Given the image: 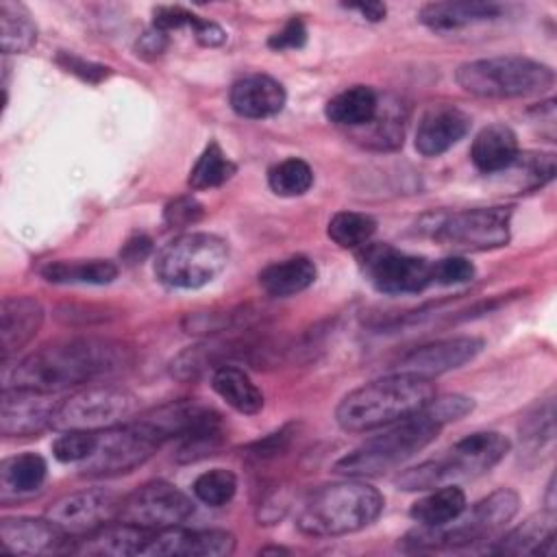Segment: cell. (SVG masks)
<instances>
[{
	"mask_svg": "<svg viewBox=\"0 0 557 557\" xmlns=\"http://www.w3.org/2000/svg\"><path fill=\"white\" fill-rule=\"evenodd\" d=\"M131 361L126 346L102 337H72L26 355L4 379V387L61 392L120 372Z\"/></svg>",
	"mask_w": 557,
	"mask_h": 557,
	"instance_id": "6da1fadb",
	"label": "cell"
},
{
	"mask_svg": "<svg viewBox=\"0 0 557 557\" xmlns=\"http://www.w3.org/2000/svg\"><path fill=\"white\" fill-rule=\"evenodd\" d=\"M433 398L431 379L392 372L348 392L335 409V420L348 433H370L420 413Z\"/></svg>",
	"mask_w": 557,
	"mask_h": 557,
	"instance_id": "7a4b0ae2",
	"label": "cell"
},
{
	"mask_svg": "<svg viewBox=\"0 0 557 557\" xmlns=\"http://www.w3.org/2000/svg\"><path fill=\"white\" fill-rule=\"evenodd\" d=\"M383 511V496L361 481H337L307 494L296 527L313 537H335L366 529Z\"/></svg>",
	"mask_w": 557,
	"mask_h": 557,
	"instance_id": "3957f363",
	"label": "cell"
},
{
	"mask_svg": "<svg viewBox=\"0 0 557 557\" xmlns=\"http://www.w3.org/2000/svg\"><path fill=\"white\" fill-rule=\"evenodd\" d=\"M444 420L431 409V403L420 413L389 424L383 433L366 440L342 459L335 461L333 470L344 476H381L396 470L424 446H429L442 431Z\"/></svg>",
	"mask_w": 557,
	"mask_h": 557,
	"instance_id": "277c9868",
	"label": "cell"
},
{
	"mask_svg": "<svg viewBox=\"0 0 557 557\" xmlns=\"http://www.w3.org/2000/svg\"><path fill=\"white\" fill-rule=\"evenodd\" d=\"M509 440L498 431H474L442 455L426 459L396 476V485L405 492H426L442 485L476 479L490 472L507 453Z\"/></svg>",
	"mask_w": 557,
	"mask_h": 557,
	"instance_id": "5b68a950",
	"label": "cell"
},
{
	"mask_svg": "<svg viewBox=\"0 0 557 557\" xmlns=\"http://www.w3.org/2000/svg\"><path fill=\"white\" fill-rule=\"evenodd\" d=\"M520 498L509 487H498L470 509H463L457 518L440 527H418L403 537V546L409 550H440V548H466L479 542L496 537L518 513Z\"/></svg>",
	"mask_w": 557,
	"mask_h": 557,
	"instance_id": "8992f818",
	"label": "cell"
},
{
	"mask_svg": "<svg viewBox=\"0 0 557 557\" xmlns=\"http://www.w3.org/2000/svg\"><path fill=\"white\" fill-rule=\"evenodd\" d=\"M457 85L479 98H529L555 85V72L535 59L503 54L466 61L455 72Z\"/></svg>",
	"mask_w": 557,
	"mask_h": 557,
	"instance_id": "52a82bcc",
	"label": "cell"
},
{
	"mask_svg": "<svg viewBox=\"0 0 557 557\" xmlns=\"http://www.w3.org/2000/svg\"><path fill=\"white\" fill-rule=\"evenodd\" d=\"M228 263V244L213 233H183L170 239L154 259V274L163 285L198 289L215 281Z\"/></svg>",
	"mask_w": 557,
	"mask_h": 557,
	"instance_id": "ba28073f",
	"label": "cell"
},
{
	"mask_svg": "<svg viewBox=\"0 0 557 557\" xmlns=\"http://www.w3.org/2000/svg\"><path fill=\"white\" fill-rule=\"evenodd\" d=\"M135 409V396L122 387L87 383L67 398L59 400L52 416L57 431H104L124 424Z\"/></svg>",
	"mask_w": 557,
	"mask_h": 557,
	"instance_id": "9c48e42d",
	"label": "cell"
},
{
	"mask_svg": "<svg viewBox=\"0 0 557 557\" xmlns=\"http://www.w3.org/2000/svg\"><path fill=\"white\" fill-rule=\"evenodd\" d=\"M433 239L459 250H492L507 246L511 228L509 207H474L437 213L422 226Z\"/></svg>",
	"mask_w": 557,
	"mask_h": 557,
	"instance_id": "30bf717a",
	"label": "cell"
},
{
	"mask_svg": "<svg viewBox=\"0 0 557 557\" xmlns=\"http://www.w3.org/2000/svg\"><path fill=\"white\" fill-rule=\"evenodd\" d=\"M161 444L135 420L104 431H96V444L87 459L78 463L85 476H115L146 463Z\"/></svg>",
	"mask_w": 557,
	"mask_h": 557,
	"instance_id": "8fae6325",
	"label": "cell"
},
{
	"mask_svg": "<svg viewBox=\"0 0 557 557\" xmlns=\"http://www.w3.org/2000/svg\"><path fill=\"white\" fill-rule=\"evenodd\" d=\"M361 272L381 294H418L433 283V261L389 244H368L359 255Z\"/></svg>",
	"mask_w": 557,
	"mask_h": 557,
	"instance_id": "7c38bea8",
	"label": "cell"
},
{
	"mask_svg": "<svg viewBox=\"0 0 557 557\" xmlns=\"http://www.w3.org/2000/svg\"><path fill=\"white\" fill-rule=\"evenodd\" d=\"M194 513V500L168 481H150L122 500L117 520L146 531L183 524Z\"/></svg>",
	"mask_w": 557,
	"mask_h": 557,
	"instance_id": "4fadbf2b",
	"label": "cell"
},
{
	"mask_svg": "<svg viewBox=\"0 0 557 557\" xmlns=\"http://www.w3.org/2000/svg\"><path fill=\"white\" fill-rule=\"evenodd\" d=\"M122 500L113 490L89 487L57 498L46 509V518L70 540H78L117 520Z\"/></svg>",
	"mask_w": 557,
	"mask_h": 557,
	"instance_id": "5bb4252c",
	"label": "cell"
},
{
	"mask_svg": "<svg viewBox=\"0 0 557 557\" xmlns=\"http://www.w3.org/2000/svg\"><path fill=\"white\" fill-rule=\"evenodd\" d=\"M135 422L152 435L159 444L165 440H185L189 435L198 433H211V431H224L222 418L211 407L198 405L194 400H172L165 403L141 418H135Z\"/></svg>",
	"mask_w": 557,
	"mask_h": 557,
	"instance_id": "9a60e30c",
	"label": "cell"
},
{
	"mask_svg": "<svg viewBox=\"0 0 557 557\" xmlns=\"http://www.w3.org/2000/svg\"><path fill=\"white\" fill-rule=\"evenodd\" d=\"M59 400L54 394L26 389V387H4L0 400V431L7 437L37 435L52 426V416Z\"/></svg>",
	"mask_w": 557,
	"mask_h": 557,
	"instance_id": "2e32d148",
	"label": "cell"
},
{
	"mask_svg": "<svg viewBox=\"0 0 557 557\" xmlns=\"http://www.w3.org/2000/svg\"><path fill=\"white\" fill-rule=\"evenodd\" d=\"M483 348V339L479 337H448L413 348L403 355L394 366V372H405L422 379H435L444 372L457 370L463 363L472 361Z\"/></svg>",
	"mask_w": 557,
	"mask_h": 557,
	"instance_id": "e0dca14e",
	"label": "cell"
},
{
	"mask_svg": "<svg viewBox=\"0 0 557 557\" xmlns=\"http://www.w3.org/2000/svg\"><path fill=\"white\" fill-rule=\"evenodd\" d=\"M235 550V535L222 529H183L170 527L154 531L146 542L141 555L150 557H224Z\"/></svg>",
	"mask_w": 557,
	"mask_h": 557,
	"instance_id": "ac0fdd59",
	"label": "cell"
},
{
	"mask_svg": "<svg viewBox=\"0 0 557 557\" xmlns=\"http://www.w3.org/2000/svg\"><path fill=\"white\" fill-rule=\"evenodd\" d=\"M70 537L61 533L46 516L44 518H2L0 548L13 555H48L70 548Z\"/></svg>",
	"mask_w": 557,
	"mask_h": 557,
	"instance_id": "d6986e66",
	"label": "cell"
},
{
	"mask_svg": "<svg viewBox=\"0 0 557 557\" xmlns=\"http://www.w3.org/2000/svg\"><path fill=\"white\" fill-rule=\"evenodd\" d=\"M470 131V115L453 104L431 107L418 122L416 150L424 157H437L450 150Z\"/></svg>",
	"mask_w": 557,
	"mask_h": 557,
	"instance_id": "ffe728a7",
	"label": "cell"
},
{
	"mask_svg": "<svg viewBox=\"0 0 557 557\" xmlns=\"http://www.w3.org/2000/svg\"><path fill=\"white\" fill-rule=\"evenodd\" d=\"M44 322V307L30 296H9L0 307V346L2 361L20 352L39 331Z\"/></svg>",
	"mask_w": 557,
	"mask_h": 557,
	"instance_id": "44dd1931",
	"label": "cell"
},
{
	"mask_svg": "<svg viewBox=\"0 0 557 557\" xmlns=\"http://www.w3.org/2000/svg\"><path fill=\"white\" fill-rule=\"evenodd\" d=\"M285 87L265 74H250L233 83L228 102L242 117L263 120L276 115L285 107Z\"/></svg>",
	"mask_w": 557,
	"mask_h": 557,
	"instance_id": "7402d4cb",
	"label": "cell"
},
{
	"mask_svg": "<svg viewBox=\"0 0 557 557\" xmlns=\"http://www.w3.org/2000/svg\"><path fill=\"white\" fill-rule=\"evenodd\" d=\"M557 524H555V509H544L527 518L520 527L511 529L505 537L490 548V553L498 555H555V540Z\"/></svg>",
	"mask_w": 557,
	"mask_h": 557,
	"instance_id": "603a6c76",
	"label": "cell"
},
{
	"mask_svg": "<svg viewBox=\"0 0 557 557\" xmlns=\"http://www.w3.org/2000/svg\"><path fill=\"white\" fill-rule=\"evenodd\" d=\"M152 531L133 527L128 522L122 520H113L107 527L74 540L76 544H72L67 550L70 553H81V555H141L146 542L150 540Z\"/></svg>",
	"mask_w": 557,
	"mask_h": 557,
	"instance_id": "cb8c5ba5",
	"label": "cell"
},
{
	"mask_svg": "<svg viewBox=\"0 0 557 557\" xmlns=\"http://www.w3.org/2000/svg\"><path fill=\"white\" fill-rule=\"evenodd\" d=\"M503 15V7L496 2H429L420 9L418 20L435 30L450 33L479 22H492Z\"/></svg>",
	"mask_w": 557,
	"mask_h": 557,
	"instance_id": "d4e9b609",
	"label": "cell"
},
{
	"mask_svg": "<svg viewBox=\"0 0 557 557\" xmlns=\"http://www.w3.org/2000/svg\"><path fill=\"white\" fill-rule=\"evenodd\" d=\"M518 154H520L518 137L505 124H490L481 128L474 135V141L470 148V159L474 168L483 174L505 172L516 161Z\"/></svg>",
	"mask_w": 557,
	"mask_h": 557,
	"instance_id": "484cf974",
	"label": "cell"
},
{
	"mask_svg": "<svg viewBox=\"0 0 557 557\" xmlns=\"http://www.w3.org/2000/svg\"><path fill=\"white\" fill-rule=\"evenodd\" d=\"M48 476V463L37 453H22L0 463V500L11 503L28 498L41 490Z\"/></svg>",
	"mask_w": 557,
	"mask_h": 557,
	"instance_id": "4316f807",
	"label": "cell"
},
{
	"mask_svg": "<svg viewBox=\"0 0 557 557\" xmlns=\"http://www.w3.org/2000/svg\"><path fill=\"white\" fill-rule=\"evenodd\" d=\"M315 276V263L305 255H294L265 265L259 272V285L268 296L287 298L311 287Z\"/></svg>",
	"mask_w": 557,
	"mask_h": 557,
	"instance_id": "83f0119b",
	"label": "cell"
},
{
	"mask_svg": "<svg viewBox=\"0 0 557 557\" xmlns=\"http://www.w3.org/2000/svg\"><path fill=\"white\" fill-rule=\"evenodd\" d=\"M211 387L213 392L226 400L235 411L252 416L259 413L263 407L261 389L250 381V376L231 363H224L211 372Z\"/></svg>",
	"mask_w": 557,
	"mask_h": 557,
	"instance_id": "f1b7e54d",
	"label": "cell"
},
{
	"mask_svg": "<svg viewBox=\"0 0 557 557\" xmlns=\"http://www.w3.org/2000/svg\"><path fill=\"white\" fill-rule=\"evenodd\" d=\"M376 111H379V98L374 89L366 85H355L350 89L339 91L324 107V115L329 122L337 126H348V128L366 126L368 122L374 120Z\"/></svg>",
	"mask_w": 557,
	"mask_h": 557,
	"instance_id": "f546056e",
	"label": "cell"
},
{
	"mask_svg": "<svg viewBox=\"0 0 557 557\" xmlns=\"http://www.w3.org/2000/svg\"><path fill=\"white\" fill-rule=\"evenodd\" d=\"M39 274L50 283L61 285H107L115 281L117 265L109 259H74V261H50Z\"/></svg>",
	"mask_w": 557,
	"mask_h": 557,
	"instance_id": "4dcf8cb0",
	"label": "cell"
},
{
	"mask_svg": "<svg viewBox=\"0 0 557 557\" xmlns=\"http://www.w3.org/2000/svg\"><path fill=\"white\" fill-rule=\"evenodd\" d=\"M466 494L459 485L433 487L431 494L416 500L409 509V516L422 527H440L457 518L466 509Z\"/></svg>",
	"mask_w": 557,
	"mask_h": 557,
	"instance_id": "1f68e13d",
	"label": "cell"
},
{
	"mask_svg": "<svg viewBox=\"0 0 557 557\" xmlns=\"http://www.w3.org/2000/svg\"><path fill=\"white\" fill-rule=\"evenodd\" d=\"M37 41V24L20 2H0V46L4 54L28 52Z\"/></svg>",
	"mask_w": 557,
	"mask_h": 557,
	"instance_id": "d6a6232c",
	"label": "cell"
},
{
	"mask_svg": "<svg viewBox=\"0 0 557 557\" xmlns=\"http://www.w3.org/2000/svg\"><path fill=\"white\" fill-rule=\"evenodd\" d=\"M235 163L224 154L218 141H211L189 170L187 185L191 189H211L224 185L235 174Z\"/></svg>",
	"mask_w": 557,
	"mask_h": 557,
	"instance_id": "836d02e7",
	"label": "cell"
},
{
	"mask_svg": "<svg viewBox=\"0 0 557 557\" xmlns=\"http://www.w3.org/2000/svg\"><path fill=\"white\" fill-rule=\"evenodd\" d=\"M326 233L339 248H363L376 233V220L359 211H337L329 220Z\"/></svg>",
	"mask_w": 557,
	"mask_h": 557,
	"instance_id": "e575fe53",
	"label": "cell"
},
{
	"mask_svg": "<svg viewBox=\"0 0 557 557\" xmlns=\"http://www.w3.org/2000/svg\"><path fill=\"white\" fill-rule=\"evenodd\" d=\"M268 185L276 196L283 198L302 196L313 185V170L309 168L307 161L289 157L268 170Z\"/></svg>",
	"mask_w": 557,
	"mask_h": 557,
	"instance_id": "d590c367",
	"label": "cell"
},
{
	"mask_svg": "<svg viewBox=\"0 0 557 557\" xmlns=\"http://www.w3.org/2000/svg\"><path fill=\"white\" fill-rule=\"evenodd\" d=\"M516 172V189L533 191L544 187L555 176V154L553 152H522L516 161L505 170Z\"/></svg>",
	"mask_w": 557,
	"mask_h": 557,
	"instance_id": "8d00e7d4",
	"label": "cell"
},
{
	"mask_svg": "<svg viewBox=\"0 0 557 557\" xmlns=\"http://www.w3.org/2000/svg\"><path fill=\"white\" fill-rule=\"evenodd\" d=\"M191 490L200 503L209 507H222L233 500L237 492V476L226 468H211L194 481Z\"/></svg>",
	"mask_w": 557,
	"mask_h": 557,
	"instance_id": "74e56055",
	"label": "cell"
},
{
	"mask_svg": "<svg viewBox=\"0 0 557 557\" xmlns=\"http://www.w3.org/2000/svg\"><path fill=\"white\" fill-rule=\"evenodd\" d=\"M555 407H553V398H546L542 403H537L522 420H520V440L535 448H542L544 444H548L553 440L555 433Z\"/></svg>",
	"mask_w": 557,
	"mask_h": 557,
	"instance_id": "f35d334b",
	"label": "cell"
},
{
	"mask_svg": "<svg viewBox=\"0 0 557 557\" xmlns=\"http://www.w3.org/2000/svg\"><path fill=\"white\" fill-rule=\"evenodd\" d=\"M96 444L94 431H61V435L52 442V455L61 463H81L87 459Z\"/></svg>",
	"mask_w": 557,
	"mask_h": 557,
	"instance_id": "ab89813d",
	"label": "cell"
},
{
	"mask_svg": "<svg viewBox=\"0 0 557 557\" xmlns=\"http://www.w3.org/2000/svg\"><path fill=\"white\" fill-rule=\"evenodd\" d=\"M366 144L379 150H394L403 146V122L396 115H381L376 111L374 120L366 124Z\"/></svg>",
	"mask_w": 557,
	"mask_h": 557,
	"instance_id": "60d3db41",
	"label": "cell"
},
{
	"mask_svg": "<svg viewBox=\"0 0 557 557\" xmlns=\"http://www.w3.org/2000/svg\"><path fill=\"white\" fill-rule=\"evenodd\" d=\"M205 209L194 196H178L163 209V222L168 228H183L191 226L202 218Z\"/></svg>",
	"mask_w": 557,
	"mask_h": 557,
	"instance_id": "b9f144b4",
	"label": "cell"
},
{
	"mask_svg": "<svg viewBox=\"0 0 557 557\" xmlns=\"http://www.w3.org/2000/svg\"><path fill=\"white\" fill-rule=\"evenodd\" d=\"M474 278V265L466 257H444L433 263V283L457 285Z\"/></svg>",
	"mask_w": 557,
	"mask_h": 557,
	"instance_id": "7bdbcfd3",
	"label": "cell"
},
{
	"mask_svg": "<svg viewBox=\"0 0 557 557\" xmlns=\"http://www.w3.org/2000/svg\"><path fill=\"white\" fill-rule=\"evenodd\" d=\"M57 63H59L65 72H72V74H76L78 78H83V81H87V83H94V85L100 83V81H104V78L111 74V70H109L107 65L87 61V59H83V57H78V54H74V52H65V50H61V52L57 54Z\"/></svg>",
	"mask_w": 557,
	"mask_h": 557,
	"instance_id": "ee69618b",
	"label": "cell"
},
{
	"mask_svg": "<svg viewBox=\"0 0 557 557\" xmlns=\"http://www.w3.org/2000/svg\"><path fill=\"white\" fill-rule=\"evenodd\" d=\"M307 44V26L300 17H292L285 22L281 30L270 35L268 46L272 50H296Z\"/></svg>",
	"mask_w": 557,
	"mask_h": 557,
	"instance_id": "f6af8a7d",
	"label": "cell"
},
{
	"mask_svg": "<svg viewBox=\"0 0 557 557\" xmlns=\"http://www.w3.org/2000/svg\"><path fill=\"white\" fill-rule=\"evenodd\" d=\"M196 13L194 11H187L183 7H157L152 11V26L163 30V33H172V30H178V28H189L191 22H194Z\"/></svg>",
	"mask_w": 557,
	"mask_h": 557,
	"instance_id": "bcb514c9",
	"label": "cell"
},
{
	"mask_svg": "<svg viewBox=\"0 0 557 557\" xmlns=\"http://www.w3.org/2000/svg\"><path fill=\"white\" fill-rule=\"evenodd\" d=\"M292 435H294V429H292V426H283V429L270 433L268 437L255 442V444L248 448V455H250L252 459H257V461L276 457L278 453H283V450L289 446Z\"/></svg>",
	"mask_w": 557,
	"mask_h": 557,
	"instance_id": "7dc6e473",
	"label": "cell"
},
{
	"mask_svg": "<svg viewBox=\"0 0 557 557\" xmlns=\"http://www.w3.org/2000/svg\"><path fill=\"white\" fill-rule=\"evenodd\" d=\"M168 48V33L159 30V28H148L144 35H139L137 44H135V52L144 59H157L165 52Z\"/></svg>",
	"mask_w": 557,
	"mask_h": 557,
	"instance_id": "c3c4849f",
	"label": "cell"
},
{
	"mask_svg": "<svg viewBox=\"0 0 557 557\" xmlns=\"http://www.w3.org/2000/svg\"><path fill=\"white\" fill-rule=\"evenodd\" d=\"M191 33H194V37H196V41L198 44H202V46H220V44H224L226 41V33H224V28L222 26H218L215 22H211V20H205V17H200V15H196L194 17V22H191Z\"/></svg>",
	"mask_w": 557,
	"mask_h": 557,
	"instance_id": "681fc988",
	"label": "cell"
},
{
	"mask_svg": "<svg viewBox=\"0 0 557 557\" xmlns=\"http://www.w3.org/2000/svg\"><path fill=\"white\" fill-rule=\"evenodd\" d=\"M152 250V239L144 233H137L133 237H128L120 250V257L122 261H126L128 265H135V263H141Z\"/></svg>",
	"mask_w": 557,
	"mask_h": 557,
	"instance_id": "f907efd6",
	"label": "cell"
},
{
	"mask_svg": "<svg viewBox=\"0 0 557 557\" xmlns=\"http://www.w3.org/2000/svg\"><path fill=\"white\" fill-rule=\"evenodd\" d=\"M344 9L357 11L368 22H381L385 17V13H387L383 2H346Z\"/></svg>",
	"mask_w": 557,
	"mask_h": 557,
	"instance_id": "816d5d0a",
	"label": "cell"
},
{
	"mask_svg": "<svg viewBox=\"0 0 557 557\" xmlns=\"http://www.w3.org/2000/svg\"><path fill=\"white\" fill-rule=\"evenodd\" d=\"M259 553H261V555H268V553H287V550L281 548V546H270V548H261Z\"/></svg>",
	"mask_w": 557,
	"mask_h": 557,
	"instance_id": "f5cc1de1",
	"label": "cell"
}]
</instances>
